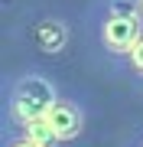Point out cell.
<instances>
[{"mask_svg": "<svg viewBox=\"0 0 143 147\" xmlns=\"http://www.w3.org/2000/svg\"><path fill=\"white\" fill-rule=\"evenodd\" d=\"M59 88L49 75L36 72H16L3 85V127H20L33 118H43L55 105Z\"/></svg>", "mask_w": 143, "mask_h": 147, "instance_id": "cell-1", "label": "cell"}, {"mask_svg": "<svg viewBox=\"0 0 143 147\" xmlns=\"http://www.w3.org/2000/svg\"><path fill=\"white\" fill-rule=\"evenodd\" d=\"M143 36V16L133 7V0H107L98 16V42L104 53L127 59L130 49Z\"/></svg>", "mask_w": 143, "mask_h": 147, "instance_id": "cell-2", "label": "cell"}, {"mask_svg": "<svg viewBox=\"0 0 143 147\" xmlns=\"http://www.w3.org/2000/svg\"><path fill=\"white\" fill-rule=\"evenodd\" d=\"M26 33H29V42L43 56H62L65 49H69V42H72L69 20H62V16H55V13L36 16V20L26 26Z\"/></svg>", "mask_w": 143, "mask_h": 147, "instance_id": "cell-3", "label": "cell"}, {"mask_svg": "<svg viewBox=\"0 0 143 147\" xmlns=\"http://www.w3.org/2000/svg\"><path fill=\"white\" fill-rule=\"evenodd\" d=\"M46 121L52 124V131L59 134V141H62V144H72V141H78V137L85 134L88 108L81 105L78 98H65V95H59L55 105L46 111Z\"/></svg>", "mask_w": 143, "mask_h": 147, "instance_id": "cell-4", "label": "cell"}, {"mask_svg": "<svg viewBox=\"0 0 143 147\" xmlns=\"http://www.w3.org/2000/svg\"><path fill=\"white\" fill-rule=\"evenodd\" d=\"M20 134H26L33 144H39V147H59L62 141H59V134L52 131V124L46 121V115L43 118H33V121H26V124H20L16 127Z\"/></svg>", "mask_w": 143, "mask_h": 147, "instance_id": "cell-5", "label": "cell"}, {"mask_svg": "<svg viewBox=\"0 0 143 147\" xmlns=\"http://www.w3.org/2000/svg\"><path fill=\"white\" fill-rule=\"evenodd\" d=\"M3 147H39V144H33L26 134H20L16 127H3Z\"/></svg>", "mask_w": 143, "mask_h": 147, "instance_id": "cell-6", "label": "cell"}, {"mask_svg": "<svg viewBox=\"0 0 143 147\" xmlns=\"http://www.w3.org/2000/svg\"><path fill=\"white\" fill-rule=\"evenodd\" d=\"M127 62H130V69L143 79V36H140V42L130 49V56H127Z\"/></svg>", "mask_w": 143, "mask_h": 147, "instance_id": "cell-7", "label": "cell"}, {"mask_svg": "<svg viewBox=\"0 0 143 147\" xmlns=\"http://www.w3.org/2000/svg\"><path fill=\"white\" fill-rule=\"evenodd\" d=\"M130 147H143V131H140V134H137V137L130 141Z\"/></svg>", "mask_w": 143, "mask_h": 147, "instance_id": "cell-8", "label": "cell"}, {"mask_svg": "<svg viewBox=\"0 0 143 147\" xmlns=\"http://www.w3.org/2000/svg\"><path fill=\"white\" fill-rule=\"evenodd\" d=\"M133 7L140 10V16H143V0H133Z\"/></svg>", "mask_w": 143, "mask_h": 147, "instance_id": "cell-9", "label": "cell"}]
</instances>
